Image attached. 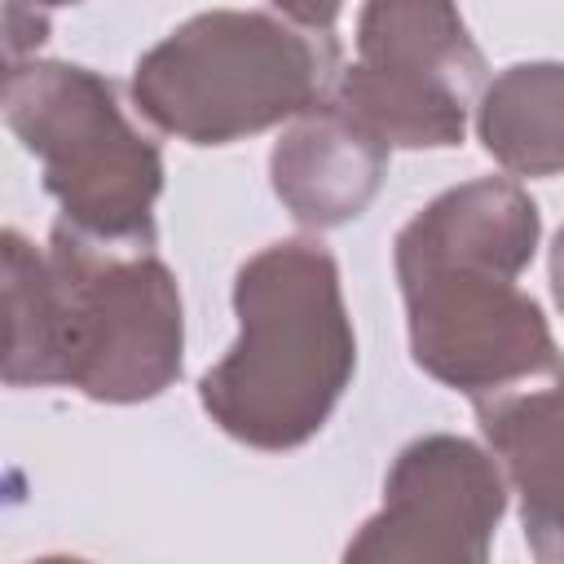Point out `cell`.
Segmentation results:
<instances>
[{
	"mask_svg": "<svg viewBox=\"0 0 564 564\" xmlns=\"http://www.w3.org/2000/svg\"><path fill=\"white\" fill-rule=\"evenodd\" d=\"M4 383L137 405L181 379L185 308L154 242H106L57 220L40 251L4 229Z\"/></svg>",
	"mask_w": 564,
	"mask_h": 564,
	"instance_id": "6da1fadb",
	"label": "cell"
},
{
	"mask_svg": "<svg viewBox=\"0 0 564 564\" xmlns=\"http://www.w3.org/2000/svg\"><path fill=\"white\" fill-rule=\"evenodd\" d=\"M538 238V203L507 176L463 181L401 225L392 264L423 375L480 401L564 370L542 304L520 291Z\"/></svg>",
	"mask_w": 564,
	"mask_h": 564,
	"instance_id": "7a4b0ae2",
	"label": "cell"
},
{
	"mask_svg": "<svg viewBox=\"0 0 564 564\" xmlns=\"http://www.w3.org/2000/svg\"><path fill=\"white\" fill-rule=\"evenodd\" d=\"M234 317L238 339L198 379V405L251 449H300L357 370L335 256L317 238L260 247L234 278Z\"/></svg>",
	"mask_w": 564,
	"mask_h": 564,
	"instance_id": "3957f363",
	"label": "cell"
},
{
	"mask_svg": "<svg viewBox=\"0 0 564 564\" xmlns=\"http://www.w3.org/2000/svg\"><path fill=\"white\" fill-rule=\"evenodd\" d=\"M335 70L330 31L260 9H207L141 53L132 106L189 145H229L313 110Z\"/></svg>",
	"mask_w": 564,
	"mask_h": 564,
	"instance_id": "277c9868",
	"label": "cell"
},
{
	"mask_svg": "<svg viewBox=\"0 0 564 564\" xmlns=\"http://www.w3.org/2000/svg\"><path fill=\"white\" fill-rule=\"evenodd\" d=\"M4 123L40 159L66 225L106 242H154L163 154L123 115L110 79L75 62H9Z\"/></svg>",
	"mask_w": 564,
	"mask_h": 564,
	"instance_id": "5b68a950",
	"label": "cell"
},
{
	"mask_svg": "<svg viewBox=\"0 0 564 564\" xmlns=\"http://www.w3.org/2000/svg\"><path fill=\"white\" fill-rule=\"evenodd\" d=\"M480 79L485 57L454 0H366L357 62L339 70L330 101L392 150H449Z\"/></svg>",
	"mask_w": 564,
	"mask_h": 564,
	"instance_id": "8992f818",
	"label": "cell"
},
{
	"mask_svg": "<svg viewBox=\"0 0 564 564\" xmlns=\"http://www.w3.org/2000/svg\"><path fill=\"white\" fill-rule=\"evenodd\" d=\"M507 511V476L467 436L410 441L383 480V507L344 546V560L480 564Z\"/></svg>",
	"mask_w": 564,
	"mask_h": 564,
	"instance_id": "52a82bcc",
	"label": "cell"
},
{
	"mask_svg": "<svg viewBox=\"0 0 564 564\" xmlns=\"http://www.w3.org/2000/svg\"><path fill=\"white\" fill-rule=\"evenodd\" d=\"M388 154L370 128H361L344 106L317 101L313 110L295 115L291 128L273 141L269 154V181L278 203L308 229H335L357 220L383 176Z\"/></svg>",
	"mask_w": 564,
	"mask_h": 564,
	"instance_id": "ba28073f",
	"label": "cell"
},
{
	"mask_svg": "<svg viewBox=\"0 0 564 564\" xmlns=\"http://www.w3.org/2000/svg\"><path fill=\"white\" fill-rule=\"evenodd\" d=\"M489 454L520 498L524 542L564 564V370L471 401Z\"/></svg>",
	"mask_w": 564,
	"mask_h": 564,
	"instance_id": "9c48e42d",
	"label": "cell"
},
{
	"mask_svg": "<svg viewBox=\"0 0 564 564\" xmlns=\"http://www.w3.org/2000/svg\"><path fill=\"white\" fill-rule=\"evenodd\" d=\"M485 154L511 176L564 172V62H516L498 70L476 106Z\"/></svg>",
	"mask_w": 564,
	"mask_h": 564,
	"instance_id": "30bf717a",
	"label": "cell"
},
{
	"mask_svg": "<svg viewBox=\"0 0 564 564\" xmlns=\"http://www.w3.org/2000/svg\"><path fill=\"white\" fill-rule=\"evenodd\" d=\"M62 4H79V0H9V40H4L9 62H22V53L44 40V31H48L44 13L62 9Z\"/></svg>",
	"mask_w": 564,
	"mask_h": 564,
	"instance_id": "8fae6325",
	"label": "cell"
},
{
	"mask_svg": "<svg viewBox=\"0 0 564 564\" xmlns=\"http://www.w3.org/2000/svg\"><path fill=\"white\" fill-rule=\"evenodd\" d=\"M273 9L282 18L308 26V31H330L335 18H339V9H344V0H273Z\"/></svg>",
	"mask_w": 564,
	"mask_h": 564,
	"instance_id": "7c38bea8",
	"label": "cell"
},
{
	"mask_svg": "<svg viewBox=\"0 0 564 564\" xmlns=\"http://www.w3.org/2000/svg\"><path fill=\"white\" fill-rule=\"evenodd\" d=\"M551 295H555V304L564 313V225H560V234L551 242Z\"/></svg>",
	"mask_w": 564,
	"mask_h": 564,
	"instance_id": "4fadbf2b",
	"label": "cell"
}]
</instances>
